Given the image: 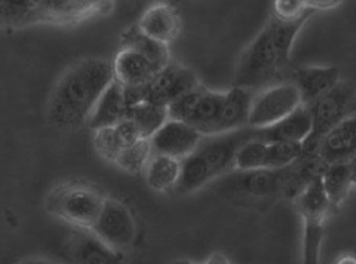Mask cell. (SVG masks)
<instances>
[{
	"instance_id": "6da1fadb",
	"label": "cell",
	"mask_w": 356,
	"mask_h": 264,
	"mask_svg": "<svg viewBox=\"0 0 356 264\" xmlns=\"http://www.w3.org/2000/svg\"><path fill=\"white\" fill-rule=\"evenodd\" d=\"M310 17L282 21L270 14L261 31L239 55L232 86L247 88L257 94L269 86L291 82V49Z\"/></svg>"
},
{
	"instance_id": "7a4b0ae2",
	"label": "cell",
	"mask_w": 356,
	"mask_h": 264,
	"mask_svg": "<svg viewBox=\"0 0 356 264\" xmlns=\"http://www.w3.org/2000/svg\"><path fill=\"white\" fill-rule=\"evenodd\" d=\"M115 81L113 63L83 58L70 65L55 82L47 104L48 124L60 131H73L88 124L99 97Z\"/></svg>"
},
{
	"instance_id": "3957f363",
	"label": "cell",
	"mask_w": 356,
	"mask_h": 264,
	"mask_svg": "<svg viewBox=\"0 0 356 264\" xmlns=\"http://www.w3.org/2000/svg\"><path fill=\"white\" fill-rule=\"evenodd\" d=\"M106 197L103 190L92 184L61 183L49 193L47 210L74 229L91 230Z\"/></svg>"
},
{
	"instance_id": "277c9868",
	"label": "cell",
	"mask_w": 356,
	"mask_h": 264,
	"mask_svg": "<svg viewBox=\"0 0 356 264\" xmlns=\"http://www.w3.org/2000/svg\"><path fill=\"white\" fill-rule=\"evenodd\" d=\"M312 129L302 145V155H316L322 141L341 120L356 113V91L349 82L340 81L330 92L306 106Z\"/></svg>"
},
{
	"instance_id": "5b68a950",
	"label": "cell",
	"mask_w": 356,
	"mask_h": 264,
	"mask_svg": "<svg viewBox=\"0 0 356 264\" xmlns=\"http://www.w3.org/2000/svg\"><path fill=\"white\" fill-rule=\"evenodd\" d=\"M293 202L303 218V264H319L325 223L332 211L321 179L309 184Z\"/></svg>"
},
{
	"instance_id": "8992f818",
	"label": "cell",
	"mask_w": 356,
	"mask_h": 264,
	"mask_svg": "<svg viewBox=\"0 0 356 264\" xmlns=\"http://www.w3.org/2000/svg\"><path fill=\"white\" fill-rule=\"evenodd\" d=\"M200 82L193 70L180 64L170 63L161 72L156 73L150 83L141 88H124L127 104L134 106L141 101H149L168 107L178 97L195 90Z\"/></svg>"
},
{
	"instance_id": "52a82bcc",
	"label": "cell",
	"mask_w": 356,
	"mask_h": 264,
	"mask_svg": "<svg viewBox=\"0 0 356 264\" xmlns=\"http://www.w3.org/2000/svg\"><path fill=\"white\" fill-rule=\"evenodd\" d=\"M300 106H303L302 95L293 82L266 88L254 95L248 126L255 129L272 126Z\"/></svg>"
},
{
	"instance_id": "ba28073f",
	"label": "cell",
	"mask_w": 356,
	"mask_h": 264,
	"mask_svg": "<svg viewBox=\"0 0 356 264\" xmlns=\"http://www.w3.org/2000/svg\"><path fill=\"white\" fill-rule=\"evenodd\" d=\"M91 232L116 251L129 248L137 236V224L129 208L115 197H106Z\"/></svg>"
},
{
	"instance_id": "9c48e42d",
	"label": "cell",
	"mask_w": 356,
	"mask_h": 264,
	"mask_svg": "<svg viewBox=\"0 0 356 264\" xmlns=\"http://www.w3.org/2000/svg\"><path fill=\"white\" fill-rule=\"evenodd\" d=\"M254 138V128L245 126L225 134L204 137L197 147V153L205 159L214 177H222L233 171L238 149L242 142Z\"/></svg>"
},
{
	"instance_id": "30bf717a",
	"label": "cell",
	"mask_w": 356,
	"mask_h": 264,
	"mask_svg": "<svg viewBox=\"0 0 356 264\" xmlns=\"http://www.w3.org/2000/svg\"><path fill=\"white\" fill-rule=\"evenodd\" d=\"M204 135L183 120L168 119L150 138L154 155H163L181 160L195 153Z\"/></svg>"
},
{
	"instance_id": "8fae6325",
	"label": "cell",
	"mask_w": 356,
	"mask_h": 264,
	"mask_svg": "<svg viewBox=\"0 0 356 264\" xmlns=\"http://www.w3.org/2000/svg\"><path fill=\"white\" fill-rule=\"evenodd\" d=\"M113 0H40L43 23L77 24L97 15L108 14Z\"/></svg>"
},
{
	"instance_id": "7c38bea8",
	"label": "cell",
	"mask_w": 356,
	"mask_h": 264,
	"mask_svg": "<svg viewBox=\"0 0 356 264\" xmlns=\"http://www.w3.org/2000/svg\"><path fill=\"white\" fill-rule=\"evenodd\" d=\"M69 252L72 264H125L122 252L110 248L91 230L74 229Z\"/></svg>"
},
{
	"instance_id": "4fadbf2b",
	"label": "cell",
	"mask_w": 356,
	"mask_h": 264,
	"mask_svg": "<svg viewBox=\"0 0 356 264\" xmlns=\"http://www.w3.org/2000/svg\"><path fill=\"white\" fill-rule=\"evenodd\" d=\"M137 26L144 35L152 38L153 40L170 45L171 42L180 36L183 23L175 6L165 3L144 9Z\"/></svg>"
},
{
	"instance_id": "5bb4252c",
	"label": "cell",
	"mask_w": 356,
	"mask_h": 264,
	"mask_svg": "<svg viewBox=\"0 0 356 264\" xmlns=\"http://www.w3.org/2000/svg\"><path fill=\"white\" fill-rule=\"evenodd\" d=\"M312 129V119L306 106H300L291 115H288L280 122L267 128H254V138L263 140L266 142H298L309 137Z\"/></svg>"
},
{
	"instance_id": "9a60e30c",
	"label": "cell",
	"mask_w": 356,
	"mask_h": 264,
	"mask_svg": "<svg viewBox=\"0 0 356 264\" xmlns=\"http://www.w3.org/2000/svg\"><path fill=\"white\" fill-rule=\"evenodd\" d=\"M337 67H294L291 82L302 95L303 106L316 101L340 82Z\"/></svg>"
},
{
	"instance_id": "2e32d148",
	"label": "cell",
	"mask_w": 356,
	"mask_h": 264,
	"mask_svg": "<svg viewBox=\"0 0 356 264\" xmlns=\"http://www.w3.org/2000/svg\"><path fill=\"white\" fill-rule=\"evenodd\" d=\"M113 63L115 79L124 88H141L152 82L159 70L141 53L120 48Z\"/></svg>"
},
{
	"instance_id": "e0dca14e",
	"label": "cell",
	"mask_w": 356,
	"mask_h": 264,
	"mask_svg": "<svg viewBox=\"0 0 356 264\" xmlns=\"http://www.w3.org/2000/svg\"><path fill=\"white\" fill-rule=\"evenodd\" d=\"M356 153V113L334 128L322 141L318 155L327 165L349 162Z\"/></svg>"
},
{
	"instance_id": "ac0fdd59",
	"label": "cell",
	"mask_w": 356,
	"mask_h": 264,
	"mask_svg": "<svg viewBox=\"0 0 356 264\" xmlns=\"http://www.w3.org/2000/svg\"><path fill=\"white\" fill-rule=\"evenodd\" d=\"M235 192L248 197H273L281 195L284 183L282 170H252V171H235Z\"/></svg>"
},
{
	"instance_id": "d6986e66",
	"label": "cell",
	"mask_w": 356,
	"mask_h": 264,
	"mask_svg": "<svg viewBox=\"0 0 356 264\" xmlns=\"http://www.w3.org/2000/svg\"><path fill=\"white\" fill-rule=\"evenodd\" d=\"M254 95L255 94L252 91L241 86H232L229 91L225 92L217 134H225V132L248 126Z\"/></svg>"
},
{
	"instance_id": "ffe728a7",
	"label": "cell",
	"mask_w": 356,
	"mask_h": 264,
	"mask_svg": "<svg viewBox=\"0 0 356 264\" xmlns=\"http://www.w3.org/2000/svg\"><path fill=\"white\" fill-rule=\"evenodd\" d=\"M128 115V104L125 98V90L116 79L108 85L104 94L99 97L94 112L88 120V125L92 131L115 126Z\"/></svg>"
},
{
	"instance_id": "44dd1931",
	"label": "cell",
	"mask_w": 356,
	"mask_h": 264,
	"mask_svg": "<svg viewBox=\"0 0 356 264\" xmlns=\"http://www.w3.org/2000/svg\"><path fill=\"white\" fill-rule=\"evenodd\" d=\"M120 48L132 49L141 53L143 57L147 58L159 72L171 63V53H170L168 45H165V43L153 40L152 38L146 36L138 28L137 24L128 27L124 33H122Z\"/></svg>"
},
{
	"instance_id": "7402d4cb",
	"label": "cell",
	"mask_w": 356,
	"mask_h": 264,
	"mask_svg": "<svg viewBox=\"0 0 356 264\" xmlns=\"http://www.w3.org/2000/svg\"><path fill=\"white\" fill-rule=\"evenodd\" d=\"M43 24L39 0H0V28L19 30Z\"/></svg>"
},
{
	"instance_id": "603a6c76",
	"label": "cell",
	"mask_w": 356,
	"mask_h": 264,
	"mask_svg": "<svg viewBox=\"0 0 356 264\" xmlns=\"http://www.w3.org/2000/svg\"><path fill=\"white\" fill-rule=\"evenodd\" d=\"M222 101H225V92L211 91L207 88L186 124L192 125L204 137L216 135L221 116Z\"/></svg>"
},
{
	"instance_id": "cb8c5ba5",
	"label": "cell",
	"mask_w": 356,
	"mask_h": 264,
	"mask_svg": "<svg viewBox=\"0 0 356 264\" xmlns=\"http://www.w3.org/2000/svg\"><path fill=\"white\" fill-rule=\"evenodd\" d=\"M180 170L181 160L153 153L143 174L150 189L163 193L175 189L178 177H180Z\"/></svg>"
},
{
	"instance_id": "d4e9b609",
	"label": "cell",
	"mask_w": 356,
	"mask_h": 264,
	"mask_svg": "<svg viewBox=\"0 0 356 264\" xmlns=\"http://www.w3.org/2000/svg\"><path fill=\"white\" fill-rule=\"evenodd\" d=\"M213 180H216L213 171L208 167L205 159L195 151L191 156L181 159L180 177H178L174 190L180 195H187L202 189Z\"/></svg>"
},
{
	"instance_id": "484cf974",
	"label": "cell",
	"mask_w": 356,
	"mask_h": 264,
	"mask_svg": "<svg viewBox=\"0 0 356 264\" xmlns=\"http://www.w3.org/2000/svg\"><path fill=\"white\" fill-rule=\"evenodd\" d=\"M322 187L328 196L332 210L340 208L346 201L350 187L353 185V175L349 162L330 163L321 177Z\"/></svg>"
},
{
	"instance_id": "4316f807",
	"label": "cell",
	"mask_w": 356,
	"mask_h": 264,
	"mask_svg": "<svg viewBox=\"0 0 356 264\" xmlns=\"http://www.w3.org/2000/svg\"><path fill=\"white\" fill-rule=\"evenodd\" d=\"M127 117L132 119L140 129L143 138L150 140L161 126L170 119L168 108L149 101H141L128 107Z\"/></svg>"
},
{
	"instance_id": "83f0119b",
	"label": "cell",
	"mask_w": 356,
	"mask_h": 264,
	"mask_svg": "<svg viewBox=\"0 0 356 264\" xmlns=\"http://www.w3.org/2000/svg\"><path fill=\"white\" fill-rule=\"evenodd\" d=\"M152 155L153 150L150 146V140L141 138L140 141L134 142V145L122 149L115 165H118L120 170L137 175L146 170Z\"/></svg>"
},
{
	"instance_id": "f1b7e54d",
	"label": "cell",
	"mask_w": 356,
	"mask_h": 264,
	"mask_svg": "<svg viewBox=\"0 0 356 264\" xmlns=\"http://www.w3.org/2000/svg\"><path fill=\"white\" fill-rule=\"evenodd\" d=\"M267 146H269V142L259 138H251L242 142L236 153L233 171H252L264 168Z\"/></svg>"
},
{
	"instance_id": "f546056e",
	"label": "cell",
	"mask_w": 356,
	"mask_h": 264,
	"mask_svg": "<svg viewBox=\"0 0 356 264\" xmlns=\"http://www.w3.org/2000/svg\"><path fill=\"white\" fill-rule=\"evenodd\" d=\"M302 156V145L298 142H269L266 156V170H282L293 165Z\"/></svg>"
},
{
	"instance_id": "4dcf8cb0",
	"label": "cell",
	"mask_w": 356,
	"mask_h": 264,
	"mask_svg": "<svg viewBox=\"0 0 356 264\" xmlns=\"http://www.w3.org/2000/svg\"><path fill=\"white\" fill-rule=\"evenodd\" d=\"M92 145L97 155L111 163L116 162L119 153L122 151V149H124V145H122L115 126L95 129L94 137H92Z\"/></svg>"
},
{
	"instance_id": "1f68e13d",
	"label": "cell",
	"mask_w": 356,
	"mask_h": 264,
	"mask_svg": "<svg viewBox=\"0 0 356 264\" xmlns=\"http://www.w3.org/2000/svg\"><path fill=\"white\" fill-rule=\"evenodd\" d=\"M207 88L200 83L199 86H196L195 90L186 92L184 95L178 97L177 100H174L168 107V116L170 119L174 120H183V122H187V119L191 117L192 112L195 110L196 104L199 103L200 97L204 95Z\"/></svg>"
},
{
	"instance_id": "d6a6232c",
	"label": "cell",
	"mask_w": 356,
	"mask_h": 264,
	"mask_svg": "<svg viewBox=\"0 0 356 264\" xmlns=\"http://www.w3.org/2000/svg\"><path fill=\"white\" fill-rule=\"evenodd\" d=\"M315 13L316 10L307 8L302 0H273L272 15L282 21H296Z\"/></svg>"
},
{
	"instance_id": "836d02e7",
	"label": "cell",
	"mask_w": 356,
	"mask_h": 264,
	"mask_svg": "<svg viewBox=\"0 0 356 264\" xmlns=\"http://www.w3.org/2000/svg\"><path fill=\"white\" fill-rule=\"evenodd\" d=\"M115 129H116L118 135H119V138L122 141V145H124V147L125 146H131V145H134V142H137V141H140L143 138L141 134H140L138 126L129 117L122 119L119 124L115 125Z\"/></svg>"
},
{
	"instance_id": "e575fe53",
	"label": "cell",
	"mask_w": 356,
	"mask_h": 264,
	"mask_svg": "<svg viewBox=\"0 0 356 264\" xmlns=\"http://www.w3.org/2000/svg\"><path fill=\"white\" fill-rule=\"evenodd\" d=\"M302 2L314 10H324L339 6L343 0H302Z\"/></svg>"
},
{
	"instance_id": "d590c367",
	"label": "cell",
	"mask_w": 356,
	"mask_h": 264,
	"mask_svg": "<svg viewBox=\"0 0 356 264\" xmlns=\"http://www.w3.org/2000/svg\"><path fill=\"white\" fill-rule=\"evenodd\" d=\"M134 3L138 5V6H143V8H150V6H154V5H174L177 0H132Z\"/></svg>"
},
{
	"instance_id": "8d00e7d4",
	"label": "cell",
	"mask_w": 356,
	"mask_h": 264,
	"mask_svg": "<svg viewBox=\"0 0 356 264\" xmlns=\"http://www.w3.org/2000/svg\"><path fill=\"white\" fill-rule=\"evenodd\" d=\"M204 264H232V261L221 252H213Z\"/></svg>"
},
{
	"instance_id": "74e56055",
	"label": "cell",
	"mask_w": 356,
	"mask_h": 264,
	"mask_svg": "<svg viewBox=\"0 0 356 264\" xmlns=\"http://www.w3.org/2000/svg\"><path fill=\"white\" fill-rule=\"evenodd\" d=\"M334 264H356V254H353V252H343Z\"/></svg>"
},
{
	"instance_id": "f35d334b",
	"label": "cell",
	"mask_w": 356,
	"mask_h": 264,
	"mask_svg": "<svg viewBox=\"0 0 356 264\" xmlns=\"http://www.w3.org/2000/svg\"><path fill=\"white\" fill-rule=\"evenodd\" d=\"M19 264H64V263L44 260V258H27V260H22Z\"/></svg>"
},
{
	"instance_id": "ab89813d",
	"label": "cell",
	"mask_w": 356,
	"mask_h": 264,
	"mask_svg": "<svg viewBox=\"0 0 356 264\" xmlns=\"http://www.w3.org/2000/svg\"><path fill=\"white\" fill-rule=\"evenodd\" d=\"M349 165H350L352 175H353V184H356V153H355V156L349 160Z\"/></svg>"
},
{
	"instance_id": "60d3db41",
	"label": "cell",
	"mask_w": 356,
	"mask_h": 264,
	"mask_svg": "<svg viewBox=\"0 0 356 264\" xmlns=\"http://www.w3.org/2000/svg\"><path fill=\"white\" fill-rule=\"evenodd\" d=\"M174 264H196V263H193L191 260H177V261H174Z\"/></svg>"
}]
</instances>
